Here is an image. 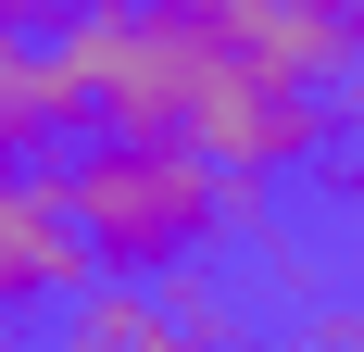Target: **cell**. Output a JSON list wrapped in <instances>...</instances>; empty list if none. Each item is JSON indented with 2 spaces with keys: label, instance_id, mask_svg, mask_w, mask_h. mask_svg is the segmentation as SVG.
Here are the masks:
<instances>
[{
  "label": "cell",
  "instance_id": "1",
  "mask_svg": "<svg viewBox=\"0 0 364 352\" xmlns=\"http://www.w3.org/2000/svg\"><path fill=\"white\" fill-rule=\"evenodd\" d=\"M63 214L101 277H176L226 239V164H201L188 139H88L63 164Z\"/></svg>",
  "mask_w": 364,
  "mask_h": 352
},
{
  "label": "cell",
  "instance_id": "2",
  "mask_svg": "<svg viewBox=\"0 0 364 352\" xmlns=\"http://www.w3.org/2000/svg\"><path fill=\"white\" fill-rule=\"evenodd\" d=\"M75 289H101V252L75 239L63 176H13V164H0V315L75 302Z\"/></svg>",
  "mask_w": 364,
  "mask_h": 352
},
{
  "label": "cell",
  "instance_id": "3",
  "mask_svg": "<svg viewBox=\"0 0 364 352\" xmlns=\"http://www.w3.org/2000/svg\"><path fill=\"white\" fill-rule=\"evenodd\" d=\"M63 352H201V327L164 302V277H101L63 302Z\"/></svg>",
  "mask_w": 364,
  "mask_h": 352
},
{
  "label": "cell",
  "instance_id": "4",
  "mask_svg": "<svg viewBox=\"0 0 364 352\" xmlns=\"http://www.w3.org/2000/svg\"><path fill=\"white\" fill-rule=\"evenodd\" d=\"M38 63H50V51H38L26 26H0V164H26V151L50 139V101H38Z\"/></svg>",
  "mask_w": 364,
  "mask_h": 352
},
{
  "label": "cell",
  "instance_id": "5",
  "mask_svg": "<svg viewBox=\"0 0 364 352\" xmlns=\"http://www.w3.org/2000/svg\"><path fill=\"white\" fill-rule=\"evenodd\" d=\"M301 352H364V302L314 289V302H301Z\"/></svg>",
  "mask_w": 364,
  "mask_h": 352
},
{
  "label": "cell",
  "instance_id": "6",
  "mask_svg": "<svg viewBox=\"0 0 364 352\" xmlns=\"http://www.w3.org/2000/svg\"><path fill=\"white\" fill-rule=\"evenodd\" d=\"M327 101H339V139H364V51H352V76H339Z\"/></svg>",
  "mask_w": 364,
  "mask_h": 352
},
{
  "label": "cell",
  "instance_id": "7",
  "mask_svg": "<svg viewBox=\"0 0 364 352\" xmlns=\"http://www.w3.org/2000/svg\"><path fill=\"white\" fill-rule=\"evenodd\" d=\"M188 13H201V26H226V38H239V26H252V13H264V0H188Z\"/></svg>",
  "mask_w": 364,
  "mask_h": 352
},
{
  "label": "cell",
  "instance_id": "8",
  "mask_svg": "<svg viewBox=\"0 0 364 352\" xmlns=\"http://www.w3.org/2000/svg\"><path fill=\"white\" fill-rule=\"evenodd\" d=\"M50 13H63V0H0V26H26V38L50 26Z\"/></svg>",
  "mask_w": 364,
  "mask_h": 352
},
{
  "label": "cell",
  "instance_id": "9",
  "mask_svg": "<svg viewBox=\"0 0 364 352\" xmlns=\"http://www.w3.org/2000/svg\"><path fill=\"white\" fill-rule=\"evenodd\" d=\"M226 352H264V340H226Z\"/></svg>",
  "mask_w": 364,
  "mask_h": 352
}]
</instances>
